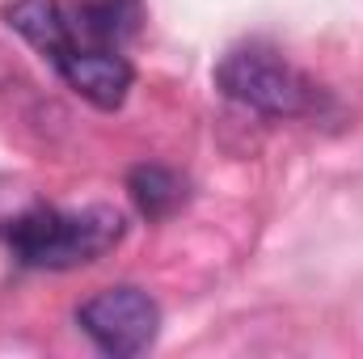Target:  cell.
Masks as SVG:
<instances>
[{
	"label": "cell",
	"mask_w": 363,
	"mask_h": 359,
	"mask_svg": "<svg viewBox=\"0 0 363 359\" xmlns=\"http://www.w3.org/2000/svg\"><path fill=\"white\" fill-rule=\"evenodd\" d=\"M64 85L85 97L97 110H118L135 85V68L118 55V47H97V43H72L55 64H51Z\"/></svg>",
	"instance_id": "4"
},
{
	"label": "cell",
	"mask_w": 363,
	"mask_h": 359,
	"mask_svg": "<svg viewBox=\"0 0 363 359\" xmlns=\"http://www.w3.org/2000/svg\"><path fill=\"white\" fill-rule=\"evenodd\" d=\"M77 326L93 338L97 351L114 359H131L148 351L161 334V304L131 283H114L93 292L89 300L77 309Z\"/></svg>",
	"instance_id": "3"
},
{
	"label": "cell",
	"mask_w": 363,
	"mask_h": 359,
	"mask_svg": "<svg viewBox=\"0 0 363 359\" xmlns=\"http://www.w3.org/2000/svg\"><path fill=\"white\" fill-rule=\"evenodd\" d=\"M216 85L224 97H233L267 118H313L325 101V89L271 47L228 51L216 64Z\"/></svg>",
	"instance_id": "2"
},
{
	"label": "cell",
	"mask_w": 363,
	"mask_h": 359,
	"mask_svg": "<svg viewBox=\"0 0 363 359\" xmlns=\"http://www.w3.org/2000/svg\"><path fill=\"white\" fill-rule=\"evenodd\" d=\"M127 233V220L118 207L93 203L81 211H60L47 203H34L17 211L4 228V241L21 267L38 270H72L89 267L101 254H110Z\"/></svg>",
	"instance_id": "1"
},
{
	"label": "cell",
	"mask_w": 363,
	"mask_h": 359,
	"mask_svg": "<svg viewBox=\"0 0 363 359\" xmlns=\"http://www.w3.org/2000/svg\"><path fill=\"white\" fill-rule=\"evenodd\" d=\"M72 13H77V26H81L85 43L118 47L135 30L140 4L135 0H72Z\"/></svg>",
	"instance_id": "7"
},
{
	"label": "cell",
	"mask_w": 363,
	"mask_h": 359,
	"mask_svg": "<svg viewBox=\"0 0 363 359\" xmlns=\"http://www.w3.org/2000/svg\"><path fill=\"white\" fill-rule=\"evenodd\" d=\"M0 17H4V26L17 34V38H26L43 60H60L72 43H77V34H72V26H68V17H64V9H60V0H9L4 9H0Z\"/></svg>",
	"instance_id": "5"
},
{
	"label": "cell",
	"mask_w": 363,
	"mask_h": 359,
	"mask_svg": "<svg viewBox=\"0 0 363 359\" xmlns=\"http://www.w3.org/2000/svg\"><path fill=\"white\" fill-rule=\"evenodd\" d=\"M127 190H131V203L140 207L144 220H169L186 203V182L169 170V165H135L127 174Z\"/></svg>",
	"instance_id": "6"
}]
</instances>
